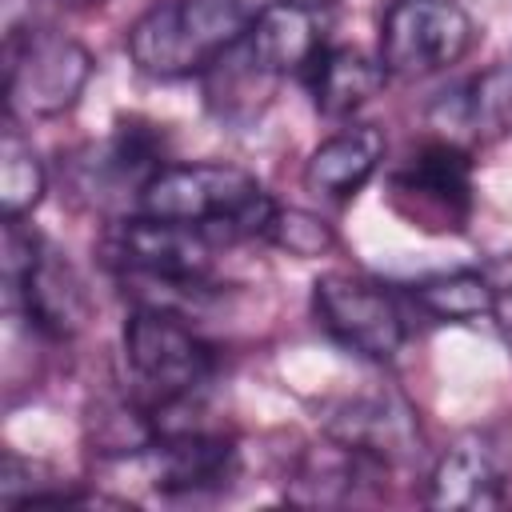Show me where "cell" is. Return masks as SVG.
I'll list each match as a JSON object with an SVG mask.
<instances>
[{"instance_id": "ba28073f", "label": "cell", "mask_w": 512, "mask_h": 512, "mask_svg": "<svg viewBox=\"0 0 512 512\" xmlns=\"http://www.w3.org/2000/svg\"><path fill=\"white\" fill-rule=\"evenodd\" d=\"M392 208L428 232H460L472 216V160L460 144L436 140L388 176Z\"/></svg>"}, {"instance_id": "6da1fadb", "label": "cell", "mask_w": 512, "mask_h": 512, "mask_svg": "<svg viewBox=\"0 0 512 512\" xmlns=\"http://www.w3.org/2000/svg\"><path fill=\"white\" fill-rule=\"evenodd\" d=\"M280 0H156L124 36L132 64L156 80L204 76Z\"/></svg>"}, {"instance_id": "5bb4252c", "label": "cell", "mask_w": 512, "mask_h": 512, "mask_svg": "<svg viewBox=\"0 0 512 512\" xmlns=\"http://www.w3.org/2000/svg\"><path fill=\"white\" fill-rule=\"evenodd\" d=\"M248 52L276 76H304L312 60L324 52V36L316 28V16L296 4H268L256 24L244 36Z\"/></svg>"}, {"instance_id": "5b68a950", "label": "cell", "mask_w": 512, "mask_h": 512, "mask_svg": "<svg viewBox=\"0 0 512 512\" xmlns=\"http://www.w3.org/2000/svg\"><path fill=\"white\" fill-rule=\"evenodd\" d=\"M92 52L52 28L28 24L4 36V104L16 120H48L68 112L92 80Z\"/></svg>"}, {"instance_id": "8fae6325", "label": "cell", "mask_w": 512, "mask_h": 512, "mask_svg": "<svg viewBox=\"0 0 512 512\" xmlns=\"http://www.w3.org/2000/svg\"><path fill=\"white\" fill-rule=\"evenodd\" d=\"M324 436L380 460L384 468L420 460V444H424L416 408L392 388H376V392L340 400L324 420Z\"/></svg>"}, {"instance_id": "d6986e66", "label": "cell", "mask_w": 512, "mask_h": 512, "mask_svg": "<svg viewBox=\"0 0 512 512\" xmlns=\"http://www.w3.org/2000/svg\"><path fill=\"white\" fill-rule=\"evenodd\" d=\"M492 320H496V328H500V336H504V344H508V352H512V284H508V288H496Z\"/></svg>"}, {"instance_id": "8992f818", "label": "cell", "mask_w": 512, "mask_h": 512, "mask_svg": "<svg viewBox=\"0 0 512 512\" xmlns=\"http://www.w3.org/2000/svg\"><path fill=\"white\" fill-rule=\"evenodd\" d=\"M476 44V24L456 0H392L380 16L376 60L388 76L424 80L460 64Z\"/></svg>"}, {"instance_id": "9a60e30c", "label": "cell", "mask_w": 512, "mask_h": 512, "mask_svg": "<svg viewBox=\"0 0 512 512\" xmlns=\"http://www.w3.org/2000/svg\"><path fill=\"white\" fill-rule=\"evenodd\" d=\"M384 64L368 60L356 48H332L324 44V52L312 60V68L300 76L312 92L316 112L324 116H352L356 108H364L380 88H384Z\"/></svg>"}, {"instance_id": "3957f363", "label": "cell", "mask_w": 512, "mask_h": 512, "mask_svg": "<svg viewBox=\"0 0 512 512\" xmlns=\"http://www.w3.org/2000/svg\"><path fill=\"white\" fill-rule=\"evenodd\" d=\"M120 340H124L132 400L148 412V420L192 408L204 384L212 380L216 356L180 312L136 304L124 320Z\"/></svg>"}, {"instance_id": "52a82bcc", "label": "cell", "mask_w": 512, "mask_h": 512, "mask_svg": "<svg viewBox=\"0 0 512 512\" xmlns=\"http://www.w3.org/2000/svg\"><path fill=\"white\" fill-rule=\"evenodd\" d=\"M312 312L316 324L360 360L388 364L408 336L400 300L368 276H352V272L320 276L312 284Z\"/></svg>"}, {"instance_id": "30bf717a", "label": "cell", "mask_w": 512, "mask_h": 512, "mask_svg": "<svg viewBox=\"0 0 512 512\" xmlns=\"http://www.w3.org/2000/svg\"><path fill=\"white\" fill-rule=\"evenodd\" d=\"M164 168V136L156 124L124 120L116 132L100 144H88L68 164V184L76 196H88L92 204L108 200H140L144 184Z\"/></svg>"}, {"instance_id": "2e32d148", "label": "cell", "mask_w": 512, "mask_h": 512, "mask_svg": "<svg viewBox=\"0 0 512 512\" xmlns=\"http://www.w3.org/2000/svg\"><path fill=\"white\" fill-rule=\"evenodd\" d=\"M408 300L444 324H472L480 316H492L496 308V284L484 272L472 268H456V272H440V276H424L408 288Z\"/></svg>"}, {"instance_id": "277c9868", "label": "cell", "mask_w": 512, "mask_h": 512, "mask_svg": "<svg viewBox=\"0 0 512 512\" xmlns=\"http://www.w3.org/2000/svg\"><path fill=\"white\" fill-rule=\"evenodd\" d=\"M4 292L8 308L44 340H72L92 320V296L76 264L24 220H4Z\"/></svg>"}, {"instance_id": "4fadbf2b", "label": "cell", "mask_w": 512, "mask_h": 512, "mask_svg": "<svg viewBox=\"0 0 512 512\" xmlns=\"http://www.w3.org/2000/svg\"><path fill=\"white\" fill-rule=\"evenodd\" d=\"M384 160V136L372 124L340 128L336 136L320 140L312 156L304 160V188L320 200H352L380 168Z\"/></svg>"}, {"instance_id": "7c38bea8", "label": "cell", "mask_w": 512, "mask_h": 512, "mask_svg": "<svg viewBox=\"0 0 512 512\" xmlns=\"http://www.w3.org/2000/svg\"><path fill=\"white\" fill-rule=\"evenodd\" d=\"M152 468V484L160 496H204L220 492L240 472V452L228 436L204 428H176L156 436L140 452Z\"/></svg>"}, {"instance_id": "9c48e42d", "label": "cell", "mask_w": 512, "mask_h": 512, "mask_svg": "<svg viewBox=\"0 0 512 512\" xmlns=\"http://www.w3.org/2000/svg\"><path fill=\"white\" fill-rule=\"evenodd\" d=\"M512 476V436L500 424L464 428L432 464L424 480V504L440 512L500 508Z\"/></svg>"}, {"instance_id": "ac0fdd59", "label": "cell", "mask_w": 512, "mask_h": 512, "mask_svg": "<svg viewBox=\"0 0 512 512\" xmlns=\"http://www.w3.org/2000/svg\"><path fill=\"white\" fill-rule=\"evenodd\" d=\"M264 240L276 244V248H284L288 256L312 260V256H324V252L336 244V232H332V224H328L324 216H316V212H304V208H280V204H276Z\"/></svg>"}, {"instance_id": "7a4b0ae2", "label": "cell", "mask_w": 512, "mask_h": 512, "mask_svg": "<svg viewBox=\"0 0 512 512\" xmlns=\"http://www.w3.org/2000/svg\"><path fill=\"white\" fill-rule=\"evenodd\" d=\"M136 212L192 224L208 236L224 240H264L276 200L264 184L220 160H192V164H164L140 192Z\"/></svg>"}, {"instance_id": "e0dca14e", "label": "cell", "mask_w": 512, "mask_h": 512, "mask_svg": "<svg viewBox=\"0 0 512 512\" xmlns=\"http://www.w3.org/2000/svg\"><path fill=\"white\" fill-rule=\"evenodd\" d=\"M44 164L32 148V140L20 132L16 116L4 120L0 136V216L4 220H24L40 200H44Z\"/></svg>"}, {"instance_id": "ffe728a7", "label": "cell", "mask_w": 512, "mask_h": 512, "mask_svg": "<svg viewBox=\"0 0 512 512\" xmlns=\"http://www.w3.org/2000/svg\"><path fill=\"white\" fill-rule=\"evenodd\" d=\"M280 4H296V8H308V12H316V8H328V4H336V0H280Z\"/></svg>"}, {"instance_id": "44dd1931", "label": "cell", "mask_w": 512, "mask_h": 512, "mask_svg": "<svg viewBox=\"0 0 512 512\" xmlns=\"http://www.w3.org/2000/svg\"><path fill=\"white\" fill-rule=\"evenodd\" d=\"M60 4H76V8H92V4H108V0H60Z\"/></svg>"}]
</instances>
